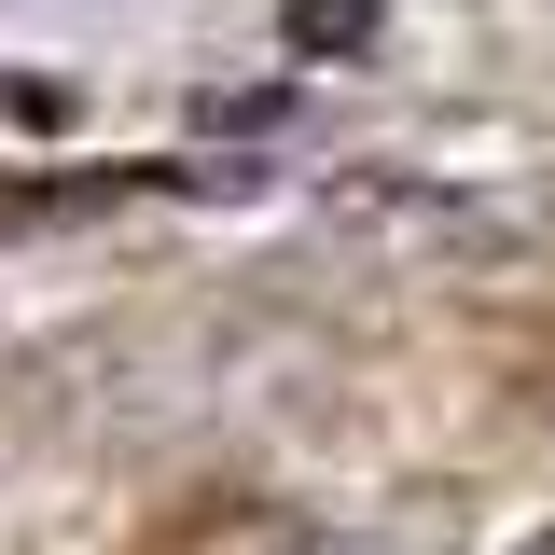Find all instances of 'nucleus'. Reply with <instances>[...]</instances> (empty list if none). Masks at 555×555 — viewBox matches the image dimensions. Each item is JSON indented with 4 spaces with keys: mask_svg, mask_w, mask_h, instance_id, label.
Listing matches in <instances>:
<instances>
[{
    "mask_svg": "<svg viewBox=\"0 0 555 555\" xmlns=\"http://www.w3.org/2000/svg\"><path fill=\"white\" fill-rule=\"evenodd\" d=\"M361 222H389L403 250H444V264H514L542 236V208H500V195H347Z\"/></svg>",
    "mask_w": 555,
    "mask_h": 555,
    "instance_id": "nucleus-1",
    "label": "nucleus"
},
{
    "mask_svg": "<svg viewBox=\"0 0 555 555\" xmlns=\"http://www.w3.org/2000/svg\"><path fill=\"white\" fill-rule=\"evenodd\" d=\"M153 555H320V528H306L292 500H208V514H181Z\"/></svg>",
    "mask_w": 555,
    "mask_h": 555,
    "instance_id": "nucleus-2",
    "label": "nucleus"
},
{
    "mask_svg": "<svg viewBox=\"0 0 555 555\" xmlns=\"http://www.w3.org/2000/svg\"><path fill=\"white\" fill-rule=\"evenodd\" d=\"M278 28H292V56H361L375 42V0H278Z\"/></svg>",
    "mask_w": 555,
    "mask_h": 555,
    "instance_id": "nucleus-3",
    "label": "nucleus"
},
{
    "mask_svg": "<svg viewBox=\"0 0 555 555\" xmlns=\"http://www.w3.org/2000/svg\"><path fill=\"white\" fill-rule=\"evenodd\" d=\"M514 555H555V528H542V542H514Z\"/></svg>",
    "mask_w": 555,
    "mask_h": 555,
    "instance_id": "nucleus-4",
    "label": "nucleus"
}]
</instances>
